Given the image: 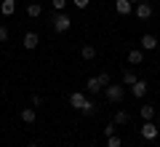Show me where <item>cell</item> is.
I'll list each match as a JSON object with an SVG mask.
<instances>
[{
  "label": "cell",
  "instance_id": "1",
  "mask_svg": "<svg viewBox=\"0 0 160 147\" xmlns=\"http://www.w3.org/2000/svg\"><path fill=\"white\" fill-rule=\"evenodd\" d=\"M51 22H53V29H56V32H67V29L72 27V19H69L67 13H62V11H59Z\"/></svg>",
  "mask_w": 160,
  "mask_h": 147
},
{
  "label": "cell",
  "instance_id": "2",
  "mask_svg": "<svg viewBox=\"0 0 160 147\" xmlns=\"http://www.w3.org/2000/svg\"><path fill=\"white\" fill-rule=\"evenodd\" d=\"M86 102H88V96L83 94V91H72V94H69V104H72L75 110H80V113H83Z\"/></svg>",
  "mask_w": 160,
  "mask_h": 147
},
{
  "label": "cell",
  "instance_id": "3",
  "mask_svg": "<svg viewBox=\"0 0 160 147\" xmlns=\"http://www.w3.org/2000/svg\"><path fill=\"white\" fill-rule=\"evenodd\" d=\"M142 136H144V139H149V142L158 139V126H155L152 120H144V126H142Z\"/></svg>",
  "mask_w": 160,
  "mask_h": 147
},
{
  "label": "cell",
  "instance_id": "4",
  "mask_svg": "<svg viewBox=\"0 0 160 147\" xmlns=\"http://www.w3.org/2000/svg\"><path fill=\"white\" fill-rule=\"evenodd\" d=\"M107 99L109 102H120V99H123V86H107Z\"/></svg>",
  "mask_w": 160,
  "mask_h": 147
},
{
  "label": "cell",
  "instance_id": "5",
  "mask_svg": "<svg viewBox=\"0 0 160 147\" xmlns=\"http://www.w3.org/2000/svg\"><path fill=\"white\" fill-rule=\"evenodd\" d=\"M147 88H149V86H147V80H136V83L131 86V94L136 96V99H144V94H147Z\"/></svg>",
  "mask_w": 160,
  "mask_h": 147
},
{
  "label": "cell",
  "instance_id": "6",
  "mask_svg": "<svg viewBox=\"0 0 160 147\" xmlns=\"http://www.w3.org/2000/svg\"><path fill=\"white\" fill-rule=\"evenodd\" d=\"M22 43H24V48H27V51H35V48H38V43H40V40H38V32H27Z\"/></svg>",
  "mask_w": 160,
  "mask_h": 147
},
{
  "label": "cell",
  "instance_id": "7",
  "mask_svg": "<svg viewBox=\"0 0 160 147\" xmlns=\"http://www.w3.org/2000/svg\"><path fill=\"white\" fill-rule=\"evenodd\" d=\"M115 11H118V13H123V16H128V13L133 11V6L128 3V0H115Z\"/></svg>",
  "mask_w": 160,
  "mask_h": 147
},
{
  "label": "cell",
  "instance_id": "8",
  "mask_svg": "<svg viewBox=\"0 0 160 147\" xmlns=\"http://www.w3.org/2000/svg\"><path fill=\"white\" fill-rule=\"evenodd\" d=\"M142 48L144 51H155V48H158V38H155V35H144L142 38Z\"/></svg>",
  "mask_w": 160,
  "mask_h": 147
},
{
  "label": "cell",
  "instance_id": "9",
  "mask_svg": "<svg viewBox=\"0 0 160 147\" xmlns=\"http://www.w3.org/2000/svg\"><path fill=\"white\" fill-rule=\"evenodd\" d=\"M136 16L139 19H149L152 16V6H149V3H139L136 6Z\"/></svg>",
  "mask_w": 160,
  "mask_h": 147
},
{
  "label": "cell",
  "instance_id": "10",
  "mask_svg": "<svg viewBox=\"0 0 160 147\" xmlns=\"http://www.w3.org/2000/svg\"><path fill=\"white\" fill-rule=\"evenodd\" d=\"M102 88H104V86L99 83V78H88V83H86V91H88V94H99Z\"/></svg>",
  "mask_w": 160,
  "mask_h": 147
},
{
  "label": "cell",
  "instance_id": "11",
  "mask_svg": "<svg viewBox=\"0 0 160 147\" xmlns=\"http://www.w3.org/2000/svg\"><path fill=\"white\" fill-rule=\"evenodd\" d=\"M35 118H38V113H35V107H24L22 110V120H24V123H35Z\"/></svg>",
  "mask_w": 160,
  "mask_h": 147
},
{
  "label": "cell",
  "instance_id": "12",
  "mask_svg": "<svg viewBox=\"0 0 160 147\" xmlns=\"http://www.w3.org/2000/svg\"><path fill=\"white\" fill-rule=\"evenodd\" d=\"M0 11H3V16H11V13L16 11V0H3V6H0Z\"/></svg>",
  "mask_w": 160,
  "mask_h": 147
},
{
  "label": "cell",
  "instance_id": "13",
  "mask_svg": "<svg viewBox=\"0 0 160 147\" xmlns=\"http://www.w3.org/2000/svg\"><path fill=\"white\" fill-rule=\"evenodd\" d=\"M80 56H83V59H86V62H91V59L93 56H96V48H93V45H83V48H80Z\"/></svg>",
  "mask_w": 160,
  "mask_h": 147
},
{
  "label": "cell",
  "instance_id": "14",
  "mask_svg": "<svg viewBox=\"0 0 160 147\" xmlns=\"http://www.w3.org/2000/svg\"><path fill=\"white\" fill-rule=\"evenodd\" d=\"M128 120H131V115H128V110H118V113H115V123H118V126H126Z\"/></svg>",
  "mask_w": 160,
  "mask_h": 147
},
{
  "label": "cell",
  "instance_id": "15",
  "mask_svg": "<svg viewBox=\"0 0 160 147\" xmlns=\"http://www.w3.org/2000/svg\"><path fill=\"white\" fill-rule=\"evenodd\" d=\"M142 62H144V54L142 51H128V64L136 67V64H142Z\"/></svg>",
  "mask_w": 160,
  "mask_h": 147
},
{
  "label": "cell",
  "instance_id": "16",
  "mask_svg": "<svg viewBox=\"0 0 160 147\" xmlns=\"http://www.w3.org/2000/svg\"><path fill=\"white\" fill-rule=\"evenodd\" d=\"M40 13H43V8H40V3H29V6H27V16H40Z\"/></svg>",
  "mask_w": 160,
  "mask_h": 147
},
{
  "label": "cell",
  "instance_id": "17",
  "mask_svg": "<svg viewBox=\"0 0 160 147\" xmlns=\"http://www.w3.org/2000/svg\"><path fill=\"white\" fill-rule=\"evenodd\" d=\"M136 72H133V70H126V72H123V83H126V86H133V83H136Z\"/></svg>",
  "mask_w": 160,
  "mask_h": 147
},
{
  "label": "cell",
  "instance_id": "18",
  "mask_svg": "<svg viewBox=\"0 0 160 147\" xmlns=\"http://www.w3.org/2000/svg\"><path fill=\"white\" fill-rule=\"evenodd\" d=\"M142 118L144 120H152L155 118V107H152V104H144V107H142Z\"/></svg>",
  "mask_w": 160,
  "mask_h": 147
},
{
  "label": "cell",
  "instance_id": "19",
  "mask_svg": "<svg viewBox=\"0 0 160 147\" xmlns=\"http://www.w3.org/2000/svg\"><path fill=\"white\" fill-rule=\"evenodd\" d=\"M83 113H86V115H93V113H96V102H93V99H88L86 107H83Z\"/></svg>",
  "mask_w": 160,
  "mask_h": 147
},
{
  "label": "cell",
  "instance_id": "20",
  "mask_svg": "<svg viewBox=\"0 0 160 147\" xmlns=\"http://www.w3.org/2000/svg\"><path fill=\"white\" fill-rule=\"evenodd\" d=\"M115 131H118V123H115V120H112V123H107V126H104V136H112Z\"/></svg>",
  "mask_w": 160,
  "mask_h": 147
},
{
  "label": "cell",
  "instance_id": "21",
  "mask_svg": "<svg viewBox=\"0 0 160 147\" xmlns=\"http://www.w3.org/2000/svg\"><path fill=\"white\" fill-rule=\"evenodd\" d=\"M120 144H123V142H120V136H107V147H120Z\"/></svg>",
  "mask_w": 160,
  "mask_h": 147
},
{
  "label": "cell",
  "instance_id": "22",
  "mask_svg": "<svg viewBox=\"0 0 160 147\" xmlns=\"http://www.w3.org/2000/svg\"><path fill=\"white\" fill-rule=\"evenodd\" d=\"M96 78H99V83H102L104 88L109 86V72H102V75H96Z\"/></svg>",
  "mask_w": 160,
  "mask_h": 147
},
{
  "label": "cell",
  "instance_id": "23",
  "mask_svg": "<svg viewBox=\"0 0 160 147\" xmlns=\"http://www.w3.org/2000/svg\"><path fill=\"white\" fill-rule=\"evenodd\" d=\"M6 40H8V27L0 24V43H6Z\"/></svg>",
  "mask_w": 160,
  "mask_h": 147
},
{
  "label": "cell",
  "instance_id": "24",
  "mask_svg": "<svg viewBox=\"0 0 160 147\" xmlns=\"http://www.w3.org/2000/svg\"><path fill=\"white\" fill-rule=\"evenodd\" d=\"M72 3H75V8L80 11V8H88V3H91V0H72Z\"/></svg>",
  "mask_w": 160,
  "mask_h": 147
},
{
  "label": "cell",
  "instance_id": "25",
  "mask_svg": "<svg viewBox=\"0 0 160 147\" xmlns=\"http://www.w3.org/2000/svg\"><path fill=\"white\" fill-rule=\"evenodd\" d=\"M51 3H53V8H56V11H62V8L67 6V0H51Z\"/></svg>",
  "mask_w": 160,
  "mask_h": 147
},
{
  "label": "cell",
  "instance_id": "26",
  "mask_svg": "<svg viewBox=\"0 0 160 147\" xmlns=\"http://www.w3.org/2000/svg\"><path fill=\"white\" fill-rule=\"evenodd\" d=\"M40 104H43V96L35 94V96H32V107H40Z\"/></svg>",
  "mask_w": 160,
  "mask_h": 147
},
{
  "label": "cell",
  "instance_id": "27",
  "mask_svg": "<svg viewBox=\"0 0 160 147\" xmlns=\"http://www.w3.org/2000/svg\"><path fill=\"white\" fill-rule=\"evenodd\" d=\"M27 147H40V144H38V142H29V144H27Z\"/></svg>",
  "mask_w": 160,
  "mask_h": 147
},
{
  "label": "cell",
  "instance_id": "28",
  "mask_svg": "<svg viewBox=\"0 0 160 147\" xmlns=\"http://www.w3.org/2000/svg\"><path fill=\"white\" fill-rule=\"evenodd\" d=\"M128 3H131V6H133V3H142V0H128Z\"/></svg>",
  "mask_w": 160,
  "mask_h": 147
}]
</instances>
